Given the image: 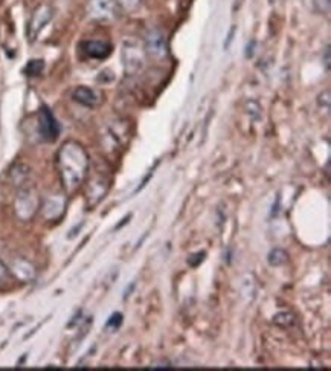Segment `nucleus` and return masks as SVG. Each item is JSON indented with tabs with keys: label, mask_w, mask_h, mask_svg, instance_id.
Here are the masks:
<instances>
[{
	"label": "nucleus",
	"mask_w": 331,
	"mask_h": 371,
	"mask_svg": "<svg viewBox=\"0 0 331 371\" xmlns=\"http://www.w3.org/2000/svg\"><path fill=\"white\" fill-rule=\"evenodd\" d=\"M13 270L16 272V275L23 281L34 280V277H35L34 266L31 265V263H28L26 260H16L13 263Z\"/></svg>",
	"instance_id": "f8f14e48"
},
{
	"label": "nucleus",
	"mask_w": 331,
	"mask_h": 371,
	"mask_svg": "<svg viewBox=\"0 0 331 371\" xmlns=\"http://www.w3.org/2000/svg\"><path fill=\"white\" fill-rule=\"evenodd\" d=\"M57 170L67 194L81 187L89 173V154L80 142L66 141L57 153Z\"/></svg>",
	"instance_id": "f257e3e1"
},
{
	"label": "nucleus",
	"mask_w": 331,
	"mask_h": 371,
	"mask_svg": "<svg viewBox=\"0 0 331 371\" xmlns=\"http://www.w3.org/2000/svg\"><path fill=\"white\" fill-rule=\"evenodd\" d=\"M107 191H109V179L101 173L95 174L89 185H87V191H86L87 205H89L91 208H93L95 205H98L105 198Z\"/></svg>",
	"instance_id": "6e6552de"
},
{
	"label": "nucleus",
	"mask_w": 331,
	"mask_h": 371,
	"mask_svg": "<svg viewBox=\"0 0 331 371\" xmlns=\"http://www.w3.org/2000/svg\"><path fill=\"white\" fill-rule=\"evenodd\" d=\"M38 208V198L37 193L33 188H23L16 199V212L17 216L29 220L31 219Z\"/></svg>",
	"instance_id": "423d86ee"
},
{
	"label": "nucleus",
	"mask_w": 331,
	"mask_h": 371,
	"mask_svg": "<svg viewBox=\"0 0 331 371\" xmlns=\"http://www.w3.org/2000/svg\"><path fill=\"white\" fill-rule=\"evenodd\" d=\"M325 66L327 69H330V46L325 47Z\"/></svg>",
	"instance_id": "6ab92c4d"
},
{
	"label": "nucleus",
	"mask_w": 331,
	"mask_h": 371,
	"mask_svg": "<svg viewBox=\"0 0 331 371\" xmlns=\"http://www.w3.org/2000/svg\"><path fill=\"white\" fill-rule=\"evenodd\" d=\"M315 9L320 14H328L330 13V0H313Z\"/></svg>",
	"instance_id": "f3484780"
},
{
	"label": "nucleus",
	"mask_w": 331,
	"mask_h": 371,
	"mask_svg": "<svg viewBox=\"0 0 331 371\" xmlns=\"http://www.w3.org/2000/svg\"><path fill=\"white\" fill-rule=\"evenodd\" d=\"M66 207V199L62 194H54V196H50L45 199L43 203V214L46 219L50 220H57L58 217L63 216Z\"/></svg>",
	"instance_id": "9d476101"
},
{
	"label": "nucleus",
	"mask_w": 331,
	"mask_h": 371,
	"mask_svg": "<svg viewBox=\"0 0 331 371\" xmlns=\"http://www.w3.org/2000/svg\"><path fill=\"white\" fill-rule=\"evenodd\" d=\"M6 275H8V269H6V266L4 265L2 261H0V282L5 281Z\"/></svg>",
	"instance_id": "a211bd4d"
},
{
	"label": "nucleus",
	"mask_w": 331,
	"mask_h": 371,
	"mask_svg": "<svg viewBox=\"0 0 331 371\" xmlns=\"http://www.w3.org/2000/svg\"><path fill=\"white\" fill-rule=\"evenodd\" d=\"M38 129H40V135L45 141H55L60 135V124L55 120L54 113L43 105L40 112H38Z\"/></svg>",
	"instance_id": "0eeeda50"
},
{
	"label": "nucleus",
	"mask_w": 331,
	"mask_h": 371,
	"mask_svg": "<svg viewBox=\"0 0 331 371\" xmlns=\"http://www.w3.org/2000/svg\"><path fill=\"white\" fill-rule=\"evenodd\" d=\"M43 69H45L43 60H31L26 64L23 72L29 76H37V75H40L43 72Z\"/></svg>",
	"instance_id": "4468645a"
},
{
	"label": "nucleus",
	"mask_w": 331,
	"mask_h": 371,
	"mask_svg": "<svg viewBox=\"0 0 331 371\" xmlns=\"http://www.w3.org/2000/svg\"><path fill=\"white\" fill-rule=\"evenodd\" d=\"M144 50L150 58L156 62H162L168 57L167 35L159 28H150L144 35Z\"/></svg>",
	"instance_id": "7ed1b4c3"
},
{
	"label": "nucleus",
	"mask_w": 331,
	"mask_h": 371,
	"mask_svg": "<svg viewBox=\"0 0 331 371\" xmlns=\"http://www.w3.org/2000/svg\"><path fill=\"white\" fill-rule=\"evenodd\" d=\"M116 0H89L86 6L87 16L96 22H112L118 17Z\"/></svg>",
	"instance_id": "39448f33"
},
{
	"label": "nucleus",
	"mask_w": 331,
	"mask_h": 371,
	"mask_svg": "<svg viewBox=\"0 0 331 371\" xmlns=\"http://www.w3.org/2000/svg\"><path fill=\"white\" fill-rule=\"evenodd\" d=\"M145 55L147 54H145L144 46L139 40H136V38H127V40H124L121 51L124 71L129 75L139 74L145 66Z\"/></svg>",
	"instance_id": "f03ea898"
},
{
	"label": "nucleus",
	"mask_w": 331,
	"mask_h": 371,
	"mask_svg": "<svg viewBox=\"0 0 331 371\" xmlns=\"http://www.w3.org/2000/svg\"><path fill=\"white\" fill-rule=\"evenodd\" d=\"M267 260H269L270 266H281V265H284V263L287 261V252L284 249L275 248V249H272L269 252Z\"/></svg>",
	"instance_id": "ddd939ff"
},
{
	"label": "nucleus",
	"mask_w": 331,
	"mask_h": 371,
	"mask_svg": "<svg viewBox=\"0 0 331 371\" xmlns=\"http://www.w3.org/2000/svg\"><path fill=\"white\" fill-rule=\"evenodd\" d=\"M54 13H55L54 6L47 2L40 4L34 8L31 17H29L28 28H26L29 42L37 40V37L40 35V33L46 28V25L52 21Z\"/></svg>",
	"instance_id": "20e7f679"
},
{
	"label": "nucleus",
	"mask_w": 331,
	"mask_h": 371,
	"mask_svg": "<svg viewBox=\"0 0 331 371\" xmlns=\"http://www.w3.org/2000/svg\"><path fill=\"white\" fill-rule=\"evenodd\" d=\"M81 51L89 57L95 58V60H104V58L112 54V45L101 40H86L81 42Z\"/></svg>",
	"instance_id": "1a4fd4ad"
},
{
	"label": "nucleus",
	"mask_w": 331,
	"mask_h": 371,
	"mask_svg": "<svg viewBox=\"0 0 331 371\" xmlns=\"http://www.w3.org/2000/svg\"><path fill=\"white\" fill-rule=\"evenodd\" d=\"M121 324H122V314H113V315L109 318V321H107L105 327H107V329L116 330V329L121 327Z\"/></svg>",
	"instance_id": "dca6fc26"
},
{
	"label": "nucleus",
	"mask_w": 331,
	"mask_h": 371,
	"mask_svg": "<svg viewBox=\"0 0 331 371\" xmlns=\"http://www.w3.org/2000/svg\"><path fill=\"white\" fill-rule=\"evenodd\" d=\"M116 4L125 13H136L142 6V0H116Z\"/></svg>",
	"instance_id": "2eb2a0df"
},
{
	"label": "nucleus",
	"mask_w": 331,
	"mask_h": 371,
	"mask_svg": "<svg viewBox=\"0 0 331 371\" xmlns=\"http://www.w3.org/2000/svg\"><path fill=\"white\" fill-rule=\"evenodd\" d=\"M72 98L84 107H96L101 101L98 92L87 86H78L72 92Z\"/></svg>",
	"instance_id": "9b49d317"
}]
</instances>
